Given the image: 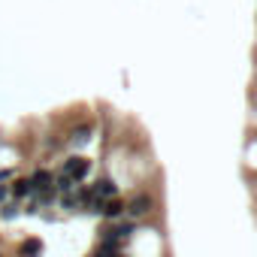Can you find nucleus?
<instances>
[{
    "mask_svg": "<svg viewBox=\"0 0 257 257\" xmlns=\"http://www.w3.org/2000/svg\"><path fill=\"white\" fill-rule=\"evenodd\" d=\"M61 173H67L73 182H82V179H88V173H91V161L82 158V155H70V158L64 161Z\"/></svg>",
    "mask_w": 257,
    "mask_h": 257,
    "instance_id": "1",
    "label": "nucleus"
},
{
    "mask_svg": "<svg viewBox=\"0 0 257 257\" xmlns=\"http://www.w3.org/2000/svg\"><path fill=\"white\" fill-rule=\"evenodd\" d=\"M149 209H152V197L149 194H137L131 203L124 206V212L131 215V218H143V215H149Z\"/></svg>",
    "mask_w": 257,
    "mask_h": 257,
    "instance_id": "2",
    "label": "nucleus"
},
{
    "mask_svg": "<svg viewBox=\"0 0 257 257\" xmlns=\"http://www.w3.org/2000/svg\"><path fill=\"white\" fill-rule=\"evenodd\" d=\"M91 191H94V197H100V200H112L115 194H118V188H115V182L112 179H97L94 185H91Z\"/></svg>",
    "mask_w": 257,
    "mask_h": 257,
    "instance_id": "3",
    "label": "nucleus"
},
{
    "mask_svg": "<svg viewBox=\"0 0 257 257\" xmlns=\"http://www.w3.org/2000/svg\"><path fill=\"white\" fill-rule=\"evenodd\" d=\"M31 182H34V191H37V194H40V191H49V188H55V176H52L49 170H34Z\"/></svg>",
    "mask_w": 257,
    "mask_h": 257,
    "instance_id": "4",
    "label": "nucleus"
},
{
    "mask_svg": "<svg viewBox=\"0 0 257 257\" xmlns=\"http://www.w3.org/2000/svg\"><path fill=\"white\" fill-rule=\"evenodd\" d=\"M10 194H13L16 200H25V197H34L37 191H34V182H31V176H28V179H16V182H13V188H10Z\"/></svg>",
    "mask_w": 257,
    "mask_h": 257,
    "instance_id": "5",
    "label": "nucleus"
},
{
    "mask_svg": "<svg viewBox=\"0 0 257 257\" xmlns=\"http://www.w3.org/2000/svg\"><path fill=\"white\" fill-rule=\"evenodd\" d=\"M103 218H109V221H115V218H121L124 215V203L118 200V197H112V200H106L103 203V212H100Z\"/></svg>",
    "mask_w": 257,
    "mask_h": 257,
    "instance_id": "6",
    "label": "nucleus"
},
{
    "mask_svg": "<svg viewBox=\"0 0 257 257\" xmlns=\"http://www.w3.org/2000/svg\"><path fill=\"white\" fill-rule=\"evenodd\" d=\"M91 134H94V127H91V124H82L79 131H73V137H70V146H73V149H82V146L91 140Z\"/></svg>",
    "mask_w": 257,
    "mask_h": 257,
    "instance_id": "7",
    "label": "nucleus"
},
{
    "mask_svg": "<svg viewBox=\"0 0 257 257\" xmlns=\"http://www.w3.org/2000/svg\"><path fill=\"white\" fill-rule=\"evenodd\" d=\"M19 254H22V257H40V254H43V242L31 236V239H25V242H22Z\"/></svg>",
    "mask_w": 257,
    "mask_h": 257,
    "instance_id": "8",
    "label": "nucleus"
},
{
    "mask_svg": "<svg viewBox=\"0 0 257 257\" xmlns=\"http://www.w3.org/2000/svg\"><path fill=\"white\" fill-rule=\"evenodd\" d=\"M55 191H61V194H70V191H76V182H73L67 173H58V176H55Z\"/></svg>",
    "mask_w": 257,
    "mask_h": 257,
    "instance_id": "9",
    "label": "nucleus"
},
{
    "mask_svg": "<svg viewBox=\"0 0 257 257\" xmlns=\"http://www.w3.org/2000/svg\"><path fill=\"white\" fill-rule=\"evenodd\" d=\"M134 233H137V224H134V221H121V224H115V236H118L121 242L131 239Z\"/></svg>",
    "mask_w": 257,
    "mask_h": 257,
    "instance_id": "10",
    "label": "nucleus"
},
{
    "mask_svg": "<svg viewBox=\"0 0 257 257\" xmlns=\"http://www.w3.org/2000/svg\"><path fill=\"white\" fill-rule=\"evenodd\" d=\"M34 200H37L40 206H55V203H58V191H55V188L40 191V194H34Z\"/></svg>",
    "mask_w": 257,
    "mask_h": 257,
    "instance_id": "11",
    "label": "nucleus"
},
{
    "mask_svg": "<svg viewBox=\"0 0 257 257\" xmlns=\"http://www.w3.org/2000/svg\"><path fill=\"white\" fill-rule=\"evenodd\" d=\"M61 206H64L67 212H76V209H82V206H79V197H76V191L64 194V197H61Z\"/></svg>",
    "mask_w": 257,
    "mask_h": 257,
    "instance_id": "12",
    "label": "nucleus"
},
{
    "mask_svg": "<svg viewBox=\"0 0 257 257\" xmlns=\"http://www.w3.org/2000/svg\"><path fill=\"white\" fill-rule=\"evenodd\" d=\"M19 215V206L16 203H4V206H0V218H7V221H13Z\"/></svg>",
    "mask_w": 257,
    "mask_h": 257,
    "instance_id": "13",
    "label": "nucleus"
},
{
    "mask_svg": "<svg viewBox=\"0 0 257 257\" xmlns=\"http://www.w3.org/2000/svg\"><path fill=\"white\" fill-rule=\"evenodd\" d=\"M25 212H28V215H37V212H40V203H37V200H31V203H28V209H25Z\"/></svg>",
    "mask_w": 257,
    "mask_h": 257,
    "instance_id": "14",
    "label": "nucleus"
},
{
    "mask_svg": "<svg viewBox=\"0 0 257 257\" xmlns=\"http://www.w3.org/2000/svg\"><path fill=\"white\" fill-rule=\"evenodd\" d=\"M115 254H118V251H106V248H97V251H94V257H115Z\"/></svg>",
    "mask_w": 257,
    "mask_h": 257,
    "instance_id": "15",
    "label": "nucleus"
},
{
    "mask_svg": "<svg viewBox=\"0 0 257 257\" xmlns=\"http://www.w3.org/2000/svg\"><path fill=\"white\" fill-rule=\"evenodd\" d=\"M7 197H10V188H7V185H0V206L7 203Z\"/></svg>",
    "mask_w": 257,
    "mask_h": 257,
    "instance_id": "16",
    "label": "nucleus"
},
{
    "mask_svg": "<svg viewBox=\"0 0 257 257\" xmlns=\"http://www.w3.org/2000/svg\"><path fill=\"white\" fill-rule=\"evenodd\" d=\"M115 257H127V254H121V251H118V254H115Z\"/></svg>",
    "mask_w": 257,
    "mask_h": 257,
    "instance_id": "17",
    "label": "nucleus"
}]
</instances>
